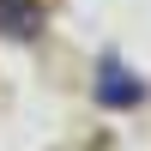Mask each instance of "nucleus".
Returning <instances> with one entry per match:
<instances>
[{"label": "nucleus", "mask_w": 151, "mask_h": 151, "mask_svg": "<svg viewBox=\"0 0 151 151\" xmlns=\"http://www.w3.org/2000/svg\"><path fill=\"white\" fill-rule=\"evenodd\" d=\"M103 103H139V85H133V73H103Z\"/></svg>", "instance_id": "nucleus-1"}, {"label": "nucleus", "mask_w": 151, "mask_h": 151, "mask_svg": "<svg viewBox=\"0 0 151 151\" xmlns=\"http://www.w3.org/2000/svg\"><path fill=\"white\" fill-rule=\"evenodd\" d=\"M0 18L12 24V36H36V24H42V18H36V6L18 12V6H6V0H0Z\"/></svg>", "instance_id": "nucleus-2"}]
</instances>
